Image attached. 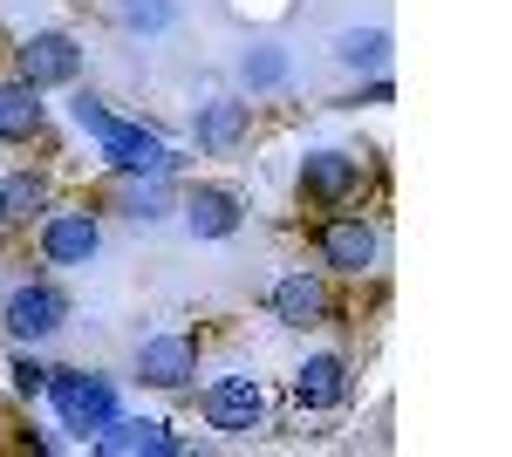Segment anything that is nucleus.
<instances>
[{"label": "nucleus", "instance_id": "1", "mask_svg": "<svg viewBox=\"0 0 512 457\" xmlns=\"http://www.w3.org/2000/svg\"><path fill=\"white\" fill-rule=\"evenodd\" d=\"M48 396H55L62 423H69V430H82V437H96L103 423L117 417L110 382H103V376H82V369H48Z\"/></svg>", "mask_w": 512, "mask_h": 457}, {"label": "nucleus", "instance_id": "2", "mask_svg": "<svg viewBox=\"0 0 512 457\" xmlns=\"http://www.w3.org/2000/svg\"><path fill=\"white\" fill-rule=\"evenodd\" d=\"M198 410H205L212 430L246 437V430H260V423H267V389H260V376H219L205 396H198Z\"/></svg>", "mask_w": 512, "mask_h": 457}, {"label": "nucleus", "instance_id": "3", "mask_svg": "<svg viewBox=\"0 0 512 457\" xmlns=\"http://www.w3.org/2000/svg\"><path fill=\"white\" fill-rule=\"evenodd\" d=\"M103 157H110V171H123V178H164L171 171V151H164L158 130H137V123H110L103 137Z\"/></svg>", "mask_w": 512, "mask_h": 457}, {"label": "nucleus", "instance_id": "4", "mask_svg": "<svg viewBox=\"0 0 512 457\" xmlns=\"http://www.w3.org/2000/svg\"><path fill=\"white\" fill-rule=\"evenodd\" d=\"M137 376L151 382V389H185V382L198 376L192 335H151V342L137 348Z\"/></svg>", "mask_w": 512, "mask_h": 457}, {"label": "nucleus", "instance_id": "5", "mask_svg": "<svg viewBox=\"0 0 512 457\" xmlns=\"http://www.w3.org/2000/svg\"><path fill=\"white\" fill-rule=\"evenodd\" d=\"M62 314H69V301H62L55 287H14V301H7V314H0V328H14L21 342H48V335L62 328Z\"/></svg>", "mask_w": 512, "mask_h": 457}, {"label": "nucleus", "instance_id": "6", "mask_svg": "<svg viewBox=\"0 0 512 457\" xmlns=\"http://www.w3.org/2000/svg\"><path fill=\"white\" fill-rule=\"evenodd\" d=\"M76 76H82V48L69 35H28V48H21V82L55 89V82H76Z\"/></svg>", "mask_w": 512, "mask_h": 457}, {"label": "nucleus", "instance_id": "7", "mask_svg": "<svg viewBox=\"0 0 512 457\" xmlns=\"http://www.w3.org/2000/svg\"><path fill=\"white\" fill-rule=\"evenodd\" d=\"M96 246H103V232H96L89 212H55V219L41 226V253H48L55 267H89Z\"/></svg>", "mask_w": 512, "mask_h": 457}, {"label": "nucleus", "instance_id": "8", "mask_svg": "<svg viewBox=\"0 0 512 457\" xmlns=\"http://www.w3.org/2000/svg\"><path fill=\"white\" fill-rule=\"evenodd\" d=\"M96 451H110V457H171L178 437H171L164 423H151V417H110L103 430H96Z\"/></svg>", "mask_w": 512, "mask_h": 457}, {"label": "nucleus", "instance_id": "9", "mask_svg": "<svg viewBox=\"0 0 512 457\" xmlns=\"http://www.w3.org/2000/svg\"><path fill=\"white\" fill-rule=\"evenodd\" d=\"M321 260L335 273H369L376 267V232L362 226V219H328L321 226Z\"/></svg>", "mask_w": 512, "mask_h": 457}, {"label": "nucleus", "instance_id": "10", "mask_svg": "<svg viewBox=\"0 0 512 457\" xmlns=\"http://www.w3.org/2000/svg\"><path fill=\"white\" fill-rule=\"evenodd\" d=\"M342 396H349L342 355H308V362L294 369V403H301V410H335Z\"/></svg>", "mask_w": 512, "mask_h": 457}, {"label": "nucleus", "instance_id": "11", "mask_svg": "<svg viewBox=\"0 0 512 457\" xmlns=\"http://www.w3.org/2000/svg\"><path fill=\"white\" fill-rule=\"evenodd\" d=\"M355 178H362V164L342 157V151H315L308 164H301V191H308L315 205H342V198L355 191Z\"/></svg>", "mask_w": 512, "mask_h": 457}, {"label": "nucleus", "instance_id": "12", "mask_svg": "<svg viewBox=\"0 0 512 457\" xmlns=\"http://www.w3.org/2000/svg\"><path fill=\"white\" fill-rule=\"evenodd\" d=\"M185 226L198 232V239H226V232H239V198L219 185H198L192 198H185Z\"/></svg>", "mask_w": 512, "mask_h": 457}, {"label": "nucleus", "instance_id": "13", "mask_svg": "<svg viewBox=\"0 0 512 457\" xmlns=\"http://www.w3.org/2000/svg\"><path fill=\"white\" fill-rule=\"evenodd\" d=\"M28 137H41V89L7 82L0 89V144H28Z\"/></svg>", "mask_w": 512, "mask_h": 457}, {"label": "nucleus", "instance_id": "14", "mask_svg": "<svg viewBox=\"0 0 512 457\" xmlns=\"http://www.w3.org/2000/svg\"><path fill=\"white\" fill-rule=\"evenodd\" d=\"M274 314L287 321V328H308V321H321L328 314V294H321L315 273H287L274 287Z\"/></svg>", "mask_w": 512, "mask_h": 457}, {"label": "nucleus", "instance_id": "15", "mask_svg": "<svg viewBox=\"0 0 512 457\" xmlns=\"http://www.w3.org/2000/svg\"><path fill=\"white\" fill-rule=\"evenodd\" d=\"M246 137V103H205L198 110V144L205 151H233Z\"/></svg>", "mask_w": 512, "mask_h": 457}, {"label": "nucleus", "instance_id": "16", "mask_svg": "<svg viewBox=\"0 0 512 457\" xmlns=\"http://www.w3.org/2000/svg\"><path fill=\"white\" fill-rule=\"evenodd\" d=\"M335 55H342L349 69H376V62L390 55V35H383V28H349V35L335 41Z\"/></svg>", "mask_w": 512, "mask_h": 457}, {"label": "nucleus", "instance_id": "17", "mask_svg": "<svg viewBox=\"0 0 512 457\" xmlns=\"http://www.w3.org/2000/svg\"><path fill=\"white\" fill-rule=\"evenodd\" d=\"M0 205H7V219H35L41 205H48V185H41L35 171H21V178L0 185Z\"/></svg>", "mask_w": 512, "mask_h": 457}, {"label": "nucleus", "instance_id": "18", "mask_svg": "<svg viewBox=\"0 0 512 457\" xmlns=\"http://www.w3.org/2000/svg\"><path fill=\"white\" fill-rule=\"evenodd\" d=\"M117 21L123 28H151V35H164V28H171V0H117Z\"/></svg>", "mask_w": 512, "mask_h": 457}, {"label": "nucleus", "instance_id": "19", "mask_svg": "<svg viewBox=\"0 0 512 457\" xmlns=\"http://www.w3.org/2000/svg\"><path fill=\"white\" fill-rule=\"evenodd\" d=\"M123 212H130V219H158V212H164V191L158 185H123Z\"/></svg>", "mask_w": 512, "mask_h": 457}, {"label": "nucleus", "instance_id": "20", "mask_svg": "<svg viewBox=\"0 0 512 457\" xmlns=\"http://www.w3.org/2000/svg\"><path fill=\"white\" fill-rule=\"evenodd\" d=\"M7 376H14V389H21V396H41V389H48V369H41L35 355H21V362H14Z\"/></svg>", "mask_w": 512, "mask_h": 457}, {"label": "nucleus", "instance_id": "21", "mask_svg": "<svg viewBox=\"0 0 512 457\" xmlns=\"http://www.w3.org/2000/svg\"><path fill=\"white\" fill-rule=\"evenodd\" d=\"M287 76V62H280L274 48H267V55H246V82H260V89H267V82H280Z\"/></svg>", "mask_w": 512, "mask_h": 457}, {"label": "nucleus", "instance_id": "22", "mask_svg": "<svg viewBox=\"0 0 512 457\" xmlns=\"http://www.w3.org/2000/svg\"><path fill=\"white\" fill-rule=\"evenodd\" d=\"M76 123H82V130H89V137H103V130H110V123H117V116L103 110V103H96V96H76Z\"/></svg>", "mask_w": 512, "mask_h": 457}, {"label": "nucleus", "instance_id": "23", "mask_svg": "<svg viewBox=\"0 0 512 457\" xmlns=\"http://www.w3.org/2000/svg\"><path fill=\"white\" fill-rule=\"evenodd\" d=\"M0 226H7V205H0Z\"/></svg>", "mask_w": 512, "mask_h": 457}]
</instances>
